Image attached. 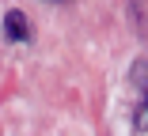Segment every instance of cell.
I'll return each mask as SVG.
<instances>
[{
  "instance_id": "1",
  "label": "cell",
  "mask_w": 148,
  "mask_h": 136,
  "mask_svg": "<svg viewBox=\"0 0 148 136\" xmlns=\"http://www.w3.org/2000/svg\"><path fill=\"white\" fill-rule=\"evenodd\" d=\"M4 34L12 42H27V38H31V23H27L23 12H8L4 15Z\"/></svg>"
},
{
  "instance_id": "4",
  "label": "cell",
  "mask_w": 148,
  "mask_h": 136,
  "mask_svg": "<svg viewBox=\"0 0 148 136\" xmlns=\"http://www.w3.org/2000/svg\"><path fill=\"white\" fill-rule=\"evenodd\" d=\"M49 4H69V0H49Z\"/></svg>"
},
{
  "instance_id": "3",
  "label": "cell",
  "mask_w": 148,
  "mask_h": 136,
  "mask_svg": "<svg viewBox=\"0 0 148 136\" xmlns=\"http://www.w3.org/2000/svg\"><path fill=\"white\" fill-rule=\"evenodd\" d=\"M133 125H137V132H144V129H148V110H144V98H140L137 114H133Z\"/></svg>"
},
{
  "instance_id": "2",
  "label": "cell",
  "mask_w": 148,
  "mask_h": 136,
  "mask_svg": "<svg viewBox=\"0 0 148 136\" xmlns=\"http://www.w3.org/2000/svg\"><path fill=\"white\" fill-rule=\"evenodd\" d=\"M133 87H137V95H140V98L148 95V64H144V57H137V61H133Z\"/></svg>"
}]
</instances>
